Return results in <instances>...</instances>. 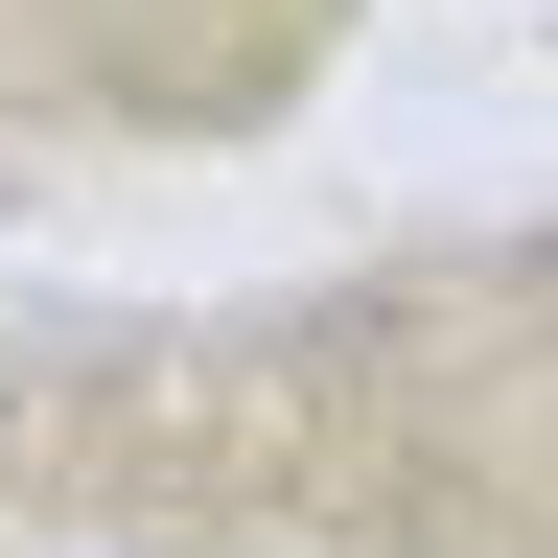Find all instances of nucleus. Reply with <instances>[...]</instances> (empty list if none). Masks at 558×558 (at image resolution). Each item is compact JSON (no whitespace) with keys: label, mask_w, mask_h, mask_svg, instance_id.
<instances>
[{"label":"nucleus","mask_w":558,"mask_h":558,"mask_svg":"<svg viewBox=\"0 0 558 558\" xmlns=\"http://www.w3.org/2000/svg\"><path fill=\"white\" fill-rule=\"evenodd\" d=\"M0 442H24V418H0Z\"/></svg>","instance_id":"1"}]
</instances>
